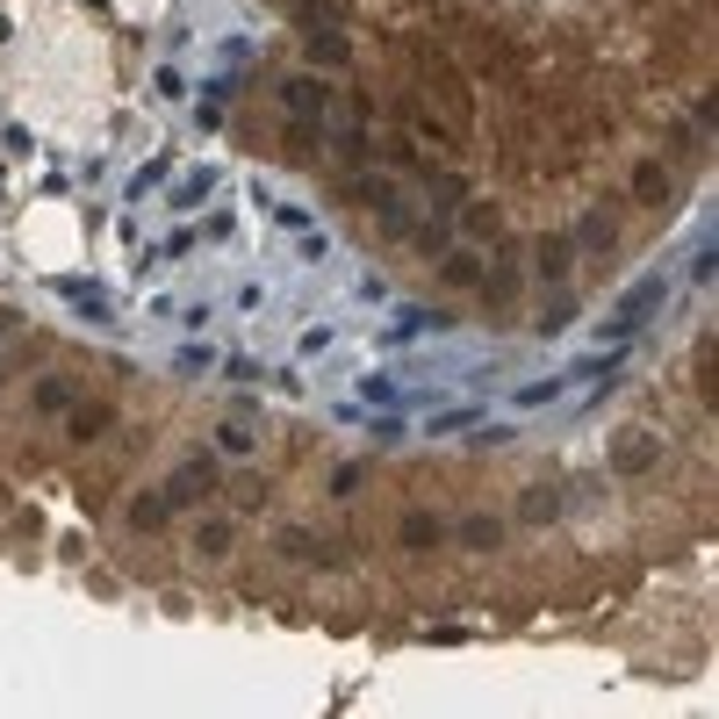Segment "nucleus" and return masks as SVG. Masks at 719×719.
<instances>
[{"label":"nucleus","mask_w":719,"mask_h":719,"mask_svg":"<svg viewBox=\"0 0 719 719\" xmlns=\"http://www.w3.org/2000/svg\"><path fill=\"white\" fill-rule=\"evenodd\" d=\"M159 180H166V151H159V159H151V166H137V180H130V194H151V188H159Z\"/></svg>","instance_id":"412c9836"},{"label":"nucleus","mask_w":719,"mask_h":719,"mask_svg":"<svg viewBox=\"0 0 719 719\" xmlns=\"http://www.w3.org/2000/svg\"><path fill=\"white\" fill-rule=\"evenodd\" d=\"M0 381H8V367H0Z\"/></svg>","instance_id":"b1692460"},{"label":"nucleus","mask_w":719,"mask_h":719,"mask_svg":"<svg viewBox=\"0 0 719 719\" xmlns=\"http://www.w3.org/2000/svg\"><path fill=\"white\" fill-rule=\"evenodd\" d=\"M109 403H80V410H72V439H101V432H109Z\"/></svg>","instance_id":"dca6fc26"},{"label":"nucleus","mask_w":719,"mask_h":719,"mask_svg":"<svg viewBox=\"0 0 719 719\" xmlns=\"http://www.w3.org/2000/svg\"><path fill=\"white\" fill-rule=\"evenodd\" d=\"M569 267H576V244L561 238V231H540V238H532V273H540V281H561Z\"/></svg>","instance_id":"423d86ee"},{"label":"nucleus","mask_w":719,"mask_h":719,"mask_svg":"<svg viewBox=\"0 0 719 719\" xmlns=\"http://www.w3.org/2000/svg\"><path fill=\"white\" fill-rule=\"evenodd\" d=\"M130 526H137V532H166V526H173V497H166V489L137 497V503H130Z\"/></svg>","instance_id":"9d476101"},{"label":"nucleus","mask_w":719,"mask_h":719,"mask_svg":"<svg viewBox=\"0 0 719 719\" xmlns=\"http://www.w3.org/2000/svg\"><path fill=\"white\" fill-rule=\"evenodd\" d=\"M360 389H367V403H389V396H396V381H389V375H367Z\"/></svg>","instance_id":"5701e85b"},{"label":"nucleus","mask_w":719,"mask_h":719,"mask_svg":"<svg viewBox=\"0 0 719 719\" xmlns=\"http://www.w3.org/2000/svg\"><path fill=\"white\" fill-rule=\"evenodd\" d=\"M655 453H662V439H655L648 425H626V432L611 439V476H648Z\"/></svg>","instance_id":"f03ea898"},{"label":"nucleus","mask_w":719,"mask_h":719,"mask_svg":"<svg viewBox=\"0 0 719 719\" xmlns=\"http://www.w3.org/2000/svg\"><path fill=\"white\" fill-rule=\"evenodd\" d=\"M662 296H669V281H662V273H648L640 288H626V296L611 302V324H605V339H619V346H626V339H633V331L655 317V310H662Z\"/></svg>","instance_id":"f257e3e1"},{"label":"nucleus","mask_w":719,"mask_h":719,"mask_svg":"<svg viewBox=\"0 0 719 719\" xmlns=\"http://www.w3.org/2000/svg\"><path fill=\"white\" fill-rule=\"evenodd\" d=\"M217 453H231V461H252V453H259L252 425H244V418H223V425H217Z\"/></svg>","instance_id":"f8f14e48"},{"label":"nucleus","mask_w":719,"mask_h":719,"mask_svg":"<svg viewBox=\"0 0 719 719\" xmlns=\"http://www.w3.org/2000/svg\"><path fill=\"white\" fill-rule=\"evenodd\" d=\"M51 288H58V296H66V302H72V310H80V317H87V324H109V296H101V288L72 281V273H58Z\"/></svg>","instance_id":"0eeeda50"},{"label":"nucleus","mask_w":719,"mask_h":719,"mask_svg":"<svg viewBox=\"0 0 719 719\" xmlns=\"http://www.w3.org/2000/svg\"><path fill=\"white\" fill-rule=\"evenodd\" d=\"M310 58L317 66H346V58H353L346 51V29L339 22H310Z\"/></svg>","instance_id":"9b49d317"},{"label":"nucleus","mask_w":719,"mask_h":719,"mask_svg":"<svg viewBox=\"0 0 719 719\" xmlns=\"http://www.w3.org/2000/svg\"><path fill=\"white\" fill-rule=\"evenodd\" d=\"M555 396H561V381H532V389H518V403L532 410V403H555Z\"/></svg>","instance_id":"4be33fe9"},{"label":"nucleus","mask_w":719,"mask_h":719,"mask_svg":"<svg viewBox=\"0 0 719 719\" xmlns=\"http://www.w3.org/2000/svg\"><path fill=\"white\" fill-rule=\"evenodd\" d=\"M194 555H231V526H223V518L194 526Z\"/></svg>","instance_id":"f3484780"},{"label":"nucleus","mask_w":719,"mask_h":719,"mask_svg":"<svg viewBox=\"0 0 719 719\" xmlns=\"http://www.w3.org/2000/svg\"><path fill=\"white\" fill-rule=\"evenodd\" d=\"M273 547H281L288 561H310V569H331V561H339V547H324L317 532H302V526H281V532H273Z\"/></svg>","instance_id":"39448f33"},{"label":"nucleus","mask_w":719,"mask_h":719,"mask_svg":"<svg viewBox=\"0 0 719 719\" xmlns=\"http://www.w3.org/2000/svg\"><path fill=\"white\" fill-rule=\"evenodd\" d=\"M37 410H43V418L72 410V381H66V375H43V381H37Z\"/></svg>","instance_id":"2eb2a0df"},{"label":"nucleus","mask_w":719,"mask_h":719,"mask_svg":"<svg viewBox=\"0 0 719 719\" xmlns=\"http://www.w3.org/2000/svg\"><path fill=\"white\" fill-rule=\"evenodd\" d=\"M461 540L476 547V555H489V547L503 540V526H497V518H468V526H461Z\"/></svg>","instance_id":"a211bd4d"},{"label":"nucleus","mask_w":719,"mask_h":719,"mask_svg":"<svg viewBox=\"0 0 719 719\" xmlns=\"http://www.w3.org/2000/svg\"><path fill=\"white\" fill-rule=\"evenodd\" d=\"M633 202H669V166H633Z\"/></svg>","instance_id":"4468645a"},{"label":"nucleus","mask_w":719,"mask_h":719,"mask_svg":"<svg viewBox=\"0 0 719 719\" xmlns=\"http://www.w3.org/2000/svg\"><path fill=\"white\" fill-rule=\"evenodd\" d=\"M166 497H173V503H202V497H217V453H202V461H180L173 482H166Z\"/></svg>","instance_id":"20e7f679"},{"label":"nucleus","mask_w":719,"mask_h":719,"mask_svg":"<svg viewBox=\"0 0 719 719\" xmlns=\"http://www.w3.org/2000/svg\"><path fill=\"white\" fill-rule=\"evenodd\" d=\"M403 547H439V518H403Z\"/></svg>","instance_id":"6ab92c4d"},{"label":"nucleus","mask_w":719,"mask_h":719,"mask_svg":"<svg viewBox=\"0 0 719 719\" xmlns=\"http://www.w3.org/2000/svg\"><path fill=\"white\" fill-rule=\"evenodd\" d=\"M561 503H569V497H561L555 482H532L526 497H518V518H526V526H555V518H561Z\"/></svg>","instance_id":"6e6552de"},{"label":"nucleus","mask_w":719,"mask_h":719,"mask_svg":"<svg viewBox=\"0 0 719 719\" xmlns=\"http://www.w3.org/2000/svg\"><path fill=\"white\" fill-rule=\"evenodd\" d=\"M353 202L381 209V223H389L396 238H410V231H418V223H410V202H403V188H389V180H353Z\"/></svg>","instance_id":"7ed1b4c3"},{"label":"nucleus","mask_w":719,"mask_h":719,"mask_svg":"<svg viewBox=\"0 0 719 719\" xmlns=\"http://www.w3.org/2000/svg\"><path fill=\"white\" fill-rule=\"evenodd\" d=\"M281 94H288V116H296V122H310L317 109H324V87H317V80H288Z\"/></svg>","instance_id":"ddd939ff"},{"label":"nucleus","mask_w":719,"mask_h":719,"mask_svg":"<svg viewBox=\"0 0 719 719\" xmlns=\"http://www.w3.org/2000/svg\"><path fill=\"white\" fill-rule=\"evenodd\" d=\"M209 188H217V173H194V180H180V194H173V209H194V202H202V194Z\"/></svg>","instance_id":"aec40b11"},{"label":"nucleus","mask_w":719,"mask_h":719,"mask_svg":"<svg viewBox=\"0 0 719 719\" xmlns=\"http://www.w3.org/2000/svg\"><path fill=\"white\" fill-rule=\"evenodd\" d=\"M439 281L447 288H482V259L468 252V244H447V252H439Z\"/></svg>","instance_id":"1a4fd4ad"}]
</instances>
